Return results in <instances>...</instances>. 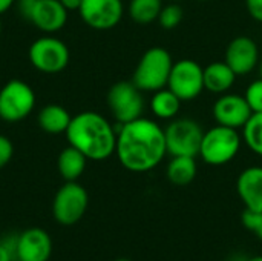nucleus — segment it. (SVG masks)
Returning a JSON list of instances; mask_svg holds the SVG:
<instances>
[{
    "label": "nucleus",
    "instance_id": "nucleus-3",
    "mask_svg": "<svg viewBox=\"0 0 262 261\" xmlns=\"http://www.w3.org/2000/svg\"><path fill=\"white\" fill-rule=\"evenodd\" d=\"M173 66L170 52L163 46H152L137 63L132 75L134 85L143 92H155L167 86Z\"/></svg>",
    "mask_w": 262,
    "mask_h": 261
},
{
    "label": "nucleus",
    "instance_id": "nucleus-6",
    "mask_svg": "<svg viewBox=\"0 0 262 261\" xmlns=\"http://www.w3.org/2000/svg\"><path fill=\"white\" fill-rule=\"evenodd\" d=\"M167 154L172 157H196L204 129L193 118H173L164 129Z\"/></svg>",
    "mask_w": 262,
    "mask_h": 261
},
{
    "label": "nucleus",
    "instance_id": "nucleus-10",
    "mask_svg": "<svg viewBox=\"0 0 262 261\" xmlns=\"http://www.w3.org/2000/svg\"><path fill=\"white\" fill-rule=\"evenodd\" d=\"M35 106L32 88L21 80H11L0 89V118L15 123L26 118Z\"/></svg>",
    "mask_w": 262,
    "mask_h": 261
},
{
    "label": "nucleus",
    "instance_id": "nucleus-12",
    "mask_svg": "<svg viewBox=\"0 0 262 261\" xmlns=\"http://www.w3.org/2000/svg\"><path fill=\"white\" fill-rule=\"evenodd\" d=\"M78 14L89 28L107 31L121 22L124 5L123 0H83Z\"/></svg>",
    "mask_w": 262,
    "mask_h": 261
},
{
    "label": "nucleus",
    "instance_id": "nucleus-17",
    "mask_svg": "<svg viewBox=\"0 0 262 261\" xmlns=\"http://www.w3.org/2000/svg\"><path fill=\"white\" fill-rule=\"evenodd\" d=\"M236 77L226 62H212L204 68V91L218 95L226 94L233 88Z\"/></svg>",
    "mask_w": 262,
    "mask_h": 261
},
{
    "label": "nucleus",
    "instance_id": "nucleus-2",
    "mask_svg": "<svg viewBox=\"0 0 262 261\" xmlns=\"http://www.w3.org/2000/svg\"><path fill=\"white\" fill-rule=\"evenodd\" d=\"M64 134L69 145L83 152L88 160L103 162L115 154L117 131L98 112L84 111L74 115Z\"/></svg>",
    "mask_w": 262,
    "mask_h": 261
},
{
    "label": "nucleus",
    "instance_id": "nucleus-37",
    "mask_svg": "<svg viewBox=\"0 0 262 261\" xmlns=\"http://www.w3.org/2000/svg\"><path fill=\"white\" fill-rule=\"evenodd\" d=\"M173 2H177V0H173Z\"/></svg>",
    "mask_w": 262,
    "mask_h": 261
},
{
    "label": "nucleus",
    "instance_id": "nucleus-5",
    "mask_svg": "<svg viewBox=\"0 0 262 261\" xmlns=\"http://www.w3.org/2000/svg\"><path fill=\"white\" fill-rule=\"evenodd\" d=\"M18 14L37 29L54 34L68 22V9L60 0H18Z\"/></svg>",
    "mask_w": 262,
    "mask_h": 261
},
{
    "label": "nucleus",
    "instance_id": "nucleus-4",
    "mask_svg": "<svg viewBox=\"0 0 262 261\" xmlns=\"http://www.w3.org/2000/svg\"><path fill=\"white\" fill-rule=\"evenodd\" d=\"M243 143V135L238 129L216 125L204 131L198 155L210 166H224L239 154Z\"/></svg>",
    "mask_w": 262,
    "mask_h": 261
},
{
    "label": "nucleus",
    "instance_id": "nucleus-11",
    "mask_svg": "<svg viewBox=\"0 0 262 261\" xmlns=\"http://www.w3.org/2000/svg\"><path fill=\"white\" fill-rule=\"evenodd\" d=\"M31 65L45 74L61 72L71 58L68 46L55 37L45 35L32 42L28 52Z\"/></svg>",
    "mask_w": 262,
    "mask_h": 261
},
{
    "label": "nucleus",
    "instance_id": "nucleus-21",
    "mask_svg": "<svg viewBox=\"0 0 262 261\" xmlns=\"http://www.w3.org/2000/svg\"><path fill=\"white\" fill-rule=\"evenodd\" d=\"M196 157H184V155H178V157H172V160L167 165L166 174H167V180L175 185V186H187L190 185L198 172V166H196Z\"/></svg>",
    "mask_w": 262,
    "mask_h": 261
},
{
    "label": "nucleus",
    "instance_id": "nucleus-22",
    "mask_svg": "<svg viewBox=\"0 0 262 261\" xmlns=\"http://www.w3.org/2000/svg\"><path fill=\"white\" fill-rule=\"evenodd\" d=\"M163 6V0H130L129 15L135 23L149 25L158 20Z\"/></svg>",
    "mask_w": 262,
    "mask_h": 261
},
{
    "label": "nucleus",
    "instance_id": "nucleus-20",
    "mask_svg": "<svg viewBox=\"0 0 262 261\" xmlns=\"http://www.w3.org/2000/svg\"><path fill=\"white\" fill-rule=\"evenodd\" d=\"M38 126L48 134H61L66 132L72 117L60 105H48L38 112Z\"/></svg>",
    "mask_w": 262,
    "mask_h": 261
},
{
    "label": "nucleus",
    "instance_id": "nucleus-9",
    "mask_svg": "<svg viewBox=\"0 0 262 261\" xmlns=\"http://www.w3.org/2000/svg\"><path fill=\"white\" fill-rule=\"evenodd\" d=\"M107 106L118 125L143 117L144 98L134 82H118L107 92Z\"/></svg>",
    "mask_w": 262,
    "mask_h": 261
},
{
    "label": "nucleus",
    "instance_id": "nucleus-7",
    "mask_svg": "<svg viewBox=\"0 0 262 261\" xmlns=\"http://www.w3.org/2000/svg\"><path fill=\"white\" fill-rule=\"evenodd\" d=\"M88 205V191L77 182H66L54 197L52 215L57 223L63 226H72L84 217Z\"/></svg>",
    "mask_w": 262,
    "mask_h": 261
},
{
    "label": "nucleus",
    "instance_id": "nucleus-33",
    "mask_svg": "<svg viewBox=\"0 0 262 261\" xmlns=\"http://www.w3.org/2000/svg\"><path fill=\"white\" fill-rule=\"evenodd\" d=\"M259 74H261V78H262V60L259 62Z\"/></svg>",
    "mask_w": 262,
    "mask_h": 261
},
{
    "label": "nucleus",
    "instance_id": "nucleus-36",
    "mask_svg": "<svg viewBox=\"0 0 262 261\" xmlns=\"http://www.w3.org/2000/svg\"><path fill=\"white\" fill-rule=\"evenodd\" d=\"M198 2H207V0H198Z\"/></svg>",
    "mask_w": 262,
    "mask_h": 261
},
{
    "label": "nucleus",
    "instance_id": "nucleus-24",
    "mask_svg": "<svg viewBox=\"0 0 262 261\" xmlns=\"http://www.w3.org/2000/svg\"><path fill=\"white\" fill-rule=\"evenodd\" d=\"M184 12L183 8L178 3H169L164 5L160 15H158V23L163 29H175L177 26H180V23L183 22Z\"/></svg>",
    "mask_w": 262,
    "mask_h": 261
},
{
    "label": "nucleus",
    "instance_id": "nucleus-1",
    "mask_svg": "<svg viewBox=\"0 0 262 261\" xmlns=\"http://www.w3.org/2000/svg\"><path fill=\"white\" fill-rule=\"evenodd\" d=\"M115 154L121 166L130 172L143 174L155 169L167 155L164 128L146 117L120 125Z\"/></svg>",
    "mask_w": 262,
    "mask_h": 261
},
{
    "label": "nucleus",
    "instance_id": "nucleus-30",
    "mask_svg": "<svg viewBox=\"0 0 262 261\" xmlns=\"http://www.w3.org/2000/svg\"><path fill=\"white\" fill-rule=\"evenodd\" d=\"M12 251L5 245L0 243V261H12Z\"/></svg>",
    "mask_w": 262,
    "mask_h": 261
},
{
    "label": "nucleus",
    "instance_id": "nucleus-25",
    "mask_svg": "<svg viewBox=\"0 0 262 261\" xmlns=\"http://www.w3.org/2000/svg\"><path fill=\"white\" fill-rule=\"evenodd\" d=\"M252 112H262V78L252 82L244 94Z\"/></svg>",
    "mask_w": 262,
    "mask_h": 261
},
{
    "label": "nucleus",
    "instance_id": "nucleus-29",
    "mask_svg": "<svg viewBox=\"0 0 262 261\" xmlns=\"http://www.w3.org/2000/svg\"><path fill=\"white\" fill-rule=\"evenodd\" d=\"M83 0H60V3L68 9V11H78L81 6Z\"/></svg>",
    "mask_w": 262,
    "mask_h": 261
},
{
    "label": "nucleus",
    "instance_id": "nucleus-31",
    "mask_svg": "<svg viewBox=\"0 0 262 261\" xmlns=\"http://www.w3.org/2000/svg\"><path fill=\"white\" fill-rule=\"evenodd\" d=\"M14 3H15V0H0V14L6 12Z\"/></svg>",
    "mask_w": 262,
    "mask_h": 261
},
{
    "label": "nucleus",
    "instance_id": "nucleus-28",
    "mask_svg": "<svg viewBox=\"0 0 262 261\" xmlns=\"http://www.w3.org/2000/svg\"><path fill=\"white\" fill-rule=\"evenodd\" d=\"M246 8L253 20L262 23V0H246Z\"/></svg>",
    "mask_w": 262,
    "mask_h": 261
},
{
    "label": "nucleus",
    "instance_id": "nucleus-35",
    "mask_svg": "<svg viewBox=\"0 0 262 261\" xmlns=\"http://www.w3.org/2000/svg\"><path fill=\"white\" fill-rule=\"evenodd\" d=\"M0 32H2V20H0Z\"/></svg>",
    "mask_w": 262,
    "mask_h": 261
},
{
    "label": "nucleus",
    "instance_id": "nucleus-19",
    "mask_svg": "<svg viewBox=\"0 0 262 261\" xmlns=\"http://www.w3.org/2000/svg\"><path fill=\"white\" fill-rule=\"evenodd\" d=\"M181 100L175 92H172L167 86L152 92L150 98V111L160 120H173L177 118L181 109Z\"/></svg>",
    "mask_w": 262,
    "mask_h": 261
},
{
    "label": "nucleus",
    "instance_id": "nucleus-15",
    "mask_svg": "<svg viewBox=\"0 0 262 261\" xmlns=\"http://www.w3.org/2000/svg\"><path fill=\"white\" fill-rule=\"evenodd\" d=\"M14 252L18 261H48L52 254L51 237L40 228H29L15 238Z\"/></svg>",
    "mask_w": 262,
    "mask_h": 261
},
{
    "label": "nucleus",
    "instance_id": "nucleus-27",
    "mask_svg": "<svg viewBox=\"0 0 262 261\" xmlns=\"http://www.w3.org/2000/svg\"><path fill=\"white\" fill-rule=\"evenodd\" d=\"M14 155V145L12 142L0 134V169L5 168Z\"/></svg>",
    "mask_w": 262,
    "mask_h": 261
},
{
    "label": "nucleus",
    "instance_id": "nucleus-16",
    "mask_svg": "<svg viewBox=\"0 0 262 261\" xmlns=\"http://www.w3.org/2000/svg\"><path fill=\"white\" fill-rule=\"evenodd\" d=\"M236 191L246 209L262 212V166L246 168L238 175Z\"/></svg>",
    "mask_w": 262,
    "mask_h": 261
},
{
    "label": "nucleus",
    "instance_id": "nucleus-13",
    "mask_svg": "<svg viewBox=\"0 0 262 261\" xmlns=\"http://www.w3.org/2000/svg\"><path fill=\"white\" fill-rule=\"evenodd\" d=\"M216 125L227 126L232 129H243L247 120L252 117V109L244 95L226 92L218 97L212 108Z\"/></svg>",
    "mask_w": 262,
    "mask_h": 261
},
{
    "label": "nucleus",
    "instance_id": "nucleus-32",
    "mask_svg": "<svg viewBox=\"0 0 262 261\" xmlns=\"http://www.w3.org/2000/svg\"><path fill=\"white\" fill-rule=\"evenodd\" d=\"M247 261H262V257L261 255H256V257H252L250 260H247Z\"/></svg>",
    "mask_w": 262,
    "mask_h": 261
},
{
    "label": "nucleus",
    "instance_id": "nucleus-26",
    "mask_svg": "<svg viewBox=\"0 0 262 261\" xmlns=\"http://www.w3.org/2000/svg\"><path fill=\"white\" fill-rule=\"evenodd\" d=\"M243 225L247 231L253 232L262 242V212L246 209L243 212Z\"/></svg>",
    "mask_w": 262,
    "mask_h": 261
},
{
    "label": "nucleus",
    "instance_id": "nucleus-14",
    "mask_svg": "<svg viewBox=\"0 0 262 261\" xmlns=\"http://www.w3.org/2000/svg\"><path fill=\"white\" fill-rule=\"evenodd\" d=\"M224 62L238 77L247 75L255 71L256 66H259V48L253 38L247 35H238L227 45Z\"/></svg>",
    "mask_w": 262,
    "mask_h": 261
},
{
    "label": "nucleus",
    "instance_id": "nucleus-18",
    "mask_svg": "<svg viewBox=\"0 0 262 261\" xmlns=\"http://www.w3.org/2000/svg\"><path fill=\"white\" fill-rule=\"evenodd\" d=\"M86 163H88L86 155L71 145L60 152L57 160L58 172L66 182H77L83 175L86 169Z\"/></svg>",
    "mask_w": 262,
    "mask_h": 261
},
{
    "label": "nucleus",
    "instance_id": "nucleus-34",
    "mask_svg": "<svg viewBox=\"0 0 262 261\" xmlns=\"http://www.w3.org/2000/svg\"><path fill=\"white\" fill-rule=\"evenodd\" d=\"M115 261H130V260H127V258H118V260H115Z\"/></svg>",
    "mask_w": 262,
    "mask_h": 261
},
{
    "label": "nucleus",
    "instance_id": "nucleus-8",
    "mask_svg": "<svg viewBox=\"0 0 262 261\" xmlns=\"http://www.w3.org/2000/svg\"><path fill=\"white\" fill-rule=\"evenodd\" d=\"M167 88L175 92L181 102L198 98L204 91V68L192 58L173 62Z\"/></svg>",
    "mask_w": 262,
    "mask_h": 261
},
{
    "label": "nucleus",
    "instance_id": "nucleus-23",
    "mask_svg": "<svg viewBox=\"0 0 262 261\" xmlns=\"http://www.w3.org/2000/svg\"><path fill=\"white\" fill-rule=\"evenodd\" d=\"M241 131L243 142L247 148L253 154L262 157V112H253Z\"/></svg>",
    "mask_w": 262,
    "mask_h": 261
}]
</instances>
